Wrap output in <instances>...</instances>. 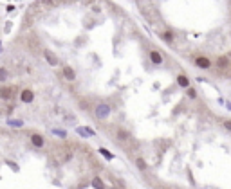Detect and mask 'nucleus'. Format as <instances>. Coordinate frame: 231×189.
<instances>
[{
  "label": "nucleus",
  "mask_w": 231,
  "mask_h": 189,
  "mask_svg": "<svg viewBox=\"0 0 231 189\" xmlns=\"http://www.w3.org/2000/svg\"><path fill=\"white\" fill-rule=\"evenodd\" d=\"M170 54L231 79V0H127Z\"/></svg>",
  "instance_id": "obj_1"
}]
</instances>
